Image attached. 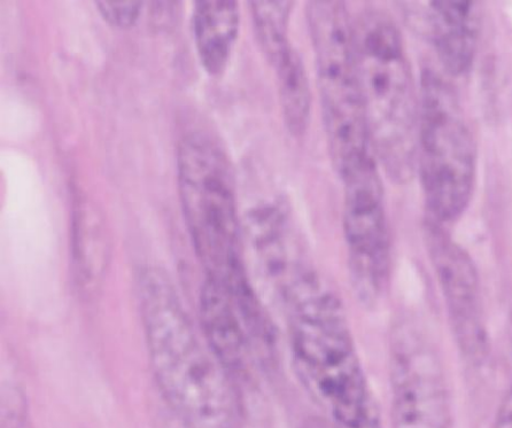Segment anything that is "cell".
Listing matches in <instances>:
<instances>
[{"label":"cell","instance_id":"ba28073f","mask_svg":"<svg viewBox=\"0 0 512 428\" xmlns=\"http://www.w3.org/2000/svg\"><path fill=\"white\" fill-rule=\"evenodd\" d=\"M390 378L392 428H452L444 365L413 323L401 322L393 330Z\"/></svg>","mask_w":512,"mask_h":428},{"label":"cell","instance_id":"e0dca14e","mask_svg":"<svg viewBox=\"0 0 512 428\" xmlns=\"http://www.w3.org/2000/svg\"><path fill=\"white\" fill-rule=\"evenodd\" d=\"M302 428H335L324 420L310 419Z\"/></svg>","mask_w":512,"mask_h":428},{"label":"cell","instance_id":"52a82bcc","mask_svg":"<svg viewBox=\"0 0 512 428\" xmlns=\"http://www.w3.org/2000/svg\"><path fill=\"white\" fill-rule=\"evenodd\" d=\"M341 178L345 186L343 224L352 282L361 300L372 303L384 290L391 264L382 178L372 157Z\"/></svg>","mask_w":512,"mask_h":428},{"label":"cell","instance_id":"6da1fadb","mask_svg":"<svg viewBox=\"0 0 512 428\" xmlns=\"http://www.w3.org/2000/svg\"><path fill=\"white\" fill-rule=\"evenodd\" d=\"M139 301L154 377L170 408L186 428H232L227 371L199 341L164 271L143 272Z\"/></svg>","mask_w":512,"mask_h":428},{"label":"cell","instance_id":"277c9868","mask_svg":"<svg viewBox=\"0 0 512 428\" xmlns=\"http://www.w3.org/2000/svg\"><path fill=\"white\" fill-rule=\"evenodd\" d=\"M178 188L186 225L207 278L232 298L253 293L245 266L234 170L214 138L193 132L178 149Z\"/></svg>","mask_w":512,"mask_h":428},{"label":"cell","instance_id":"7a4b0ae2","mask_svg":"<svg viewBox=\"0 0 512 428\" xmlns=\"http://www.w3.org/2000/svg\"><path fill=\"white\" fill-rule=\"evenodd\" d=\"M284 299L294 367L310 396L339 428H382L336 295L310 271Z\"/></svg>","mask_w":512,"mask_h":428},{"label":"cell","instance_id":"30bf717a","mask_svg":"<svg viewBox=\"0 0 512 428\" xmlns=\"http://www.w3.org/2000/svg\"><path fill=\"white\" fill-rule=\"evenodd\" d=\"M243 240L255 270L283 298L309 272L297 233L281 204L271 202L252 209L243 225Z\"/></svg>","mask_w":512,"mask_h":428},{"label":"cell","instance_id":"5b68a950","mask_svg":"<svg viewBox=\"0 0 512 428\" xmlns=\"http://www.w3.org/2000/svg\"><path fill=\"white\" fill-rule=\"evenodd\" d=\"M307 21L330 157L338 174L371 157L354 23L344 3L310 2Z\"/></svg>","mask_w":512,"mask_h":428},{"label":"cell","instance_id":"8992f818","mask_svg":"<svg viewBox=\"0 0 512 428\" xmlns=\"http://www.w3.org/2000/svg\"><path fill=\"white\" fill-rule=\"evenodd\" d=\"M417 160L431 220L459 219L475 188L476 145L452 85L430 69L421 81Z\"/></svg>","mask_w":512,"mask_h":428},{"label":"cell","instance_id":"8fae6325","mask_svg":"<svg viewBox=\"0 0 512 428\" xmlns=\"http://www.w3.org/2000/svg\"><path fill=\"white\" fill-rule=\"evenodd\" d=\"M429 34L442 66L454 76L468 72L475 60L482 10L476 2H430Z\"/></svg>","mask_w":512,"mask_h":428},{"label":"cell","instance_id":"5bb4252c","mask_svg":"<svg viewBox=\"0 0 512 428\" xmlns=\"http://www.w3.org/2000/svg\"><path fill=\"white\" fill-rule=\"evenodd\" d=\"M240 27V12L232 0H201L192 15L198 56L209 75L220 76L228 66Z\"/></svg>","mask_w":512,"mask_h":428},{"label":"cell","instance_id":"7c38bea8","mask_svg":"<svg viewBox=\"0 0 512 428\" xmlns=\"http://www.w3.org/2000/svg\"><path fill=\"white\" fill-rule=\"evenodd\" d=\"M201 323L209 349L228 372L246 368L251 338L234 299L223 286L206 279L200 298Z\"/></svg>","mask_w":512,"mask_h":428},{"label":"cell","instance_id":"2e32d148","mask_svg":"<svg viewBox=\"0 0 512 428\" xmlns=\"http://www.w3.org/2000/svg\"><path fill=\"white\" fill-rule=\"evenodd\" d=\"M493 428H512V385L503 396Z\"/></svg>","mask_w":512,"mask_h":428},{"label":"cell","instance_id":"9c48e42d","mask_svg":"<svg viewBox=\"0 0 512 428\" xmlns=\"http://www.w3.org/2000/svg\"><path fill=\"white\" fill-rule=\"evenodd\" d=\"M425 238L457 345L465 359L480 367L487 360L491 346L475 263L440 223L430 220L426 224Z\"/></svg>","mask_w":512,"mask_h":428},{"label":"cell","instance_id":"9a60e30c","mask_svg":"<svg viewBox=\"0 0 512 428\" xmlns=\"http://www.w3.org/2000/svg\"><path fill=\"white\" fill-rule=\"evenodd\" d=\"M97 9L107 23L116 28H130L141 17V2H97Z\"/></svg>","mask_w":512,"mask_h":428},{"label":"cell","instance_id":"4fadbf2b","mask_svg":"<svg viewBox=\"0 0 512 428\" xmlns=\"http://www.w3.org/2000/svg\"><path fill=\"white\" fill-rule=\"evenodd\" d=\"M259 44L276 75L285 127L292 136L300 137L307 131L312 113V90L304 61L292 45L290 33Z\"/></svg>","mask_w":512,"mask_h":428},{"label":"cell","instance_id":"3957f363","mask_svg":"<svg viewBox=\"0 0 512 428\" xmlns=\"http://www.w3.org/2000/svg\"><path fill=\"white\" fill-rule=\"evenodd\" d=\"M354 40L370 146L392 181L407 182L417 163L420 99L400 31L371 10L355 21Z\"/></svg>","mask_w":512,"mask_h":428}]
</instances>
